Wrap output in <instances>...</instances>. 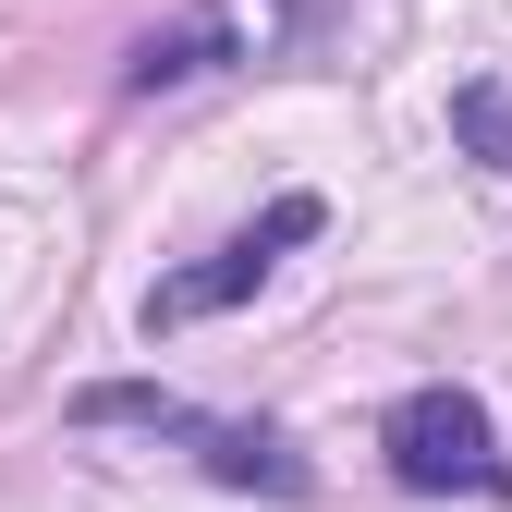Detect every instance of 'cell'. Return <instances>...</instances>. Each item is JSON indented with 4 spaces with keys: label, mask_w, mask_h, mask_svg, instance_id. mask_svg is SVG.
<instances>
[{
    "label": "cell",
    "mask_w": 512,
    "mask_h": 512,
    "mask_svg": "<svg viewBox=\"0 0 512 512\" xmlns=\"http://www.w3.org/2000/svg\"><path fill=\"white\" fill-rule=\"evenodd\" d=\"M378 452H391V476L427 488V500H500L512 488V452H500V427H488L476 391H403L391 427H378Z\"/></svg>",
    "instance_id": "1"
},
{
    "label": "cell",
    "mask_w": 512,
    "mask_h": 512,
    "mask_svg": "<svg viewBox=\"0 0 512 512\" xmlns=\"http://www.w3.org/2000/svg\"><path fill=\"white\" fill-rule=\"evenodd\" d=\"M86 427H159V439H183L220 488H269V500H305V464L281 452L269 427H220V415H196V403H171V391H86L74 403Z\"/></svg>",
    "instance_id": "2"
},
{
    "label": "cell",
    "mask_w": 512,
    "mask_h": 512,
    "mask_svg": "<svg viewBox=\"0 0 512 512\" xmlns=\"http://www.w3.org/2000/svg\"><path fill=\"white\" fill-rule=\"evenodd\" d=\"M317 220H330V208H317V196H281L269 220H256V232H232L220 256H208V269H171L159 293H147V330H196V317H220V305H244L256 281H269L281 269V244H305Z\"/></svg>",
    "instance_id": "3"
},
{
    "label": "cell",
    "mask_w": 512,
    "mask_h": 512,
    "mask_svg": "<svg viewBox=\"0 0 512 512\" xmlns=\"http://www.w3.org/2000/svg\"><path fill=\"white\" fill-rule=\"evenodd\" d=\"M281 25H293V0H208V13L159 25L135 61H122V86H135V98H159V86H196V74H220V61H256Z\"/></svg>",
    "instance_id": "4"
},
{
    "label": "cell",
    "mask_w": 512,
    "mask_h": 512,
    "mask_svg": "<svg viewBox=\"0 0 512 512\" xmlns=\"http://www.w3.org/2000/svg\"><path fill=\"white\" fill-rule=\"evenodd\" d=\"M452 122H464V135H476V147L512 171V110H500V86H464V98H452Z\"/></svg>",
    "instance_id": "5"
}]
</instances>
